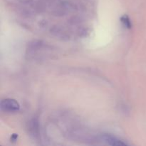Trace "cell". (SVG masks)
<instances>
[{
  "label": "cell",
  "instance_id": "obj_1",
  "mask_svg": "<svg viewBox=\"0 0 146 146\" xmlns=\"http://www.w3.org/2000/svg\"><path fill=\"white\" fill-rule=\"evenodd\" d=\"M1 110L5 112H16L20 108V105L16 100L12 98H5L1 101Z\"/></svg>",
  "mask_w": 146,
  "mask_h": 146
},
{
  "label": "cell",
  "instance_id": "obj_2",
  "mask_svg": "<svg viewBox=\"0 0 146 146\" xmlns=\"http://www.w3.org/2000/svg\"><path fill=\"white\" fill-rule=\"evenodd\" d=\"M102 139L104 141H105L106 143L109 144L111 145H126L127 143L123 142L120 139L117 138L116 137H114L113 135H108V134H105L102 136Z\"/></svg>",
  "mask_w": 146,
  "mask_h": 146
},
{
  "label": "cell",
  "instance_id": "obj_3",
  "mask_svg": "<svg viewBox=\"0 0 146 146\" xmlns=\"http://www.w3.org/2000/svg\"><path fill=\"white\" fill-rule=\"evenodd\" d=\"M121 21L125 28L131 29V27H132V23H131V19H130L128 16L126 15V14L121 17Z\"/></svg>",
  "mask_w": 146,
  "mask_h": 146
}]
</instances>
